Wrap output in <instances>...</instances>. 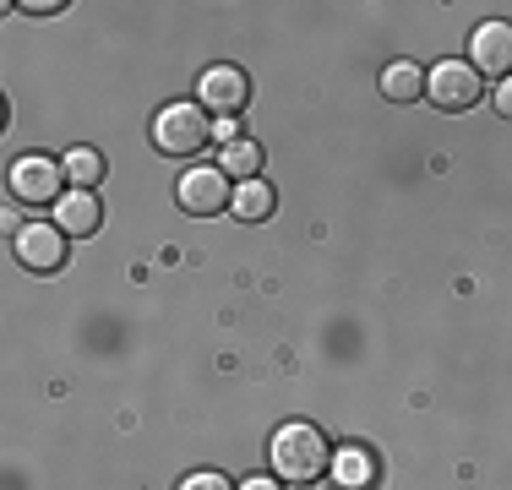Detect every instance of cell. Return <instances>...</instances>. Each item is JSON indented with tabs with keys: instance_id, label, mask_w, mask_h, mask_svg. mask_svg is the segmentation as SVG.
<instances>
[{
	"instance_id": "cell-4",
	"label": "cell",
	"mask_w": 512,
	"mask_h": 490,
	"mask_svg": "<svg viewBox=\"0 0 512 490\" xmlns=\"http://www.w3.org/2000/svg\"><path fill=\"white\" fill-rule=\"evenodd\" d=\"M197 104L218 120H235L251 104V77L240 66H207L197 77Z\"/></svg>"
},
{
	"instance_id": "cell-16",
	"label": "cell",
	"mask_w": 512,
	"mask_h": 490,
	"mask_svg": "<svg viewBox=\"0 0 512 490\" xmlns=\"http://www.w3.org/2000/svg\"><path fill=\"white\" fill-rule=\"evenodd\" d=\"M491 104H496V115H507V120H512V77H507L502 88L491 93Z\"/></svg>"
},
{
	"instance_id": "cell-1",
	"label": "cell",
	"mask_w": 512,
	"mask_h": 490,
	"mask_svg": "<svg viewBox=\"0 0 512 490\" xmlns=\"http://www.w3.org/2000/svg\"><path fill=\"white\" fill-rule=\"evenodd\" d=\"M273 469H278V480H289V485H311V480H322L327 469H333V447H327V436L316 431L311 420H289V425H278L273 431Z\"/></svg>"
},
{
	"instance_id": "cell-2",
	"label": "cell",
	"mask_w": 512,
	"mask_h": 490,
	"mask_svg": "<svg viewBox=\"0 0 512 490\" xmlns=\"http://www.w3.org/2000/svg\"><path fill=\"white\" fill-rule=\"evenodd\" d=\"M153 147L158 153H197V147H207V109L197 104V98H180V104H164L153 115Z\"/></svg>"
},
{
	"instance_id": "cell-10",
	"label": "cell",
	"mask_w": 512,
	"mask_h": 490,
	"mask_svg": "<svg viewBox=\"0 0 512 490\" xmlns=\"http://www.w3.org/2000/svg\"><path fill=\"white\" fill-rule=\"evenodd\" d=\"M229 207H235V218H246V224H262V218H273L278 196L267 180H240L235 196H229Z\"/></svg>"
},
{
	"instance_id": "cell-17",
	"label": "cell",
	"mask_w": 512,
	"mask_h": 490,
	"mask_svg": "<svg viewBox=\"0 0 512 490\" xmlns=\"http://www.w3.org/2000/svg\"><path fill=\"white\" fill-rule=\"evenodd\" d=\"M240 490H278V480H267V474H251V480L240 485Z\"/></svg>"
},
{
	"instance_id": "cell-6",
	"label": "cell",
	"mask_w": 512,
	"mask_h": 490,
	"mask_svg": "<svg viewBox=\"0 0 512 490\" xmlns=\"http://www.w3.org/2000/svg\"><path fill=\"white\" fill-rule=\"evenodd\" d=\"M175 196H180V207H186L191 218H213L218 207H229L235 186H229V175L218 164H197V169H186V175H180Z\"/></svg>"
},
{
	"instance_id": "cell-7",
	"label": "cell",
	"mask_w": 512,
	"mask_h": 490,
	"mask_svg": "<svg viewBox=\"0 0 512 490\" xmlns=\"http://www.w3.org/2000/svg\"><path fill=\"white\" fill-rule=\"evenodd\" d=\"M17 262L28 267V273H60L66 267V229L60 224H28L17 229Z\"/></svg>"
},
{
	"instance_id": "cell-13",
	"label": "cell",
	"mask_w": 512,
	"mask_h": 490,
	"mask_svg": "<svg viewBox=\"0 0 512 490\" xmlns=\"http://www.w3.org/2000/svg\"><path fill=\"white\" fill-rule=\"evenodd\" d=\"M60 169H66V186L71 191H93L104 180V158L93 153V147H71V153L60 158Z\"/></svg>"
},
{
	"instance_id": "cell-14",
	"label": "cell",
	"mask_w": 512,
	"mask_h": 490,
	"mask_svg": "<svg viewBox=\"0 0 512 490\" xmlns=\"http://www.w3.org/2000/svg\"><path fill=\"white\" fill-rule=\"evenodd\" d=\"M333 474H338V490H371V480H376V463H371V452L344 447V452L333 458Z\"/></svg>"
},
{
	"instance_id": "cell-3",
	"label": "cell",
	"mask_w": 512,
	"mask_h": 490,
	"mask_svg": "<svg viewBox=\"0 0 512 490\" xmlns=\"http://www.w3.org/2000/svg\"><path fill=\"white\" fill-rule=\"evenodd\" d=\"M425 98H431L436 109H447V115H463V109L480 104V71L469 66V60H442V66L425 71Z\"/></svg>"
},
{
	"instance_id": "cell-5",
	"label": "cell",
	"mask_w": 512,
	"mask_h": 490,
	"mask_svg": "<svg viewBox=\"0 0 512 490\" xmlns=\"http://www.w3.org/2000/svg\"><path fill=\"white\" fill-rule=\"evenodd\" d=\"M60 186H66V169H60L50 153H28V158L11 164V196H17V202H33V207L60 202V196H66Z\"/></svg>"
},
{
	"instance_id": "cell-12",
	"label": "cell",
	"mask_w": 512,
	"mask_h": 490,
	"mask_svg": "<svg viewBox=\"0 0 512 490\" xmlns=\"http://www.w3.org/2000/svg\"><path fill=\"white\" fill-rule=\"evenodd\" d=\"M218 169H224L229 180H262V142H256V137H235L224 147V158H218Z\"/></svg>"
},
{
	"instance_id": "cell-15",
	"label": "cell",
	"mask_w": 512,
	"mask_h": 490,
	"mask_svg": "<svg viewBox=\"0 0 512 490\" xmlns=\"http://www.w3.org/2000/svg\"><path fill=\"white\" fill-rule=\"evenodd\" d=\"M180 490H240V485H229L224 474L207 469V474H191V480H180Z\"/></svg>"
},
{
	"instance_id": "cell-11",
	"label": "cell",
	"mask_w": 512,
	"mask_h": 490,
	"mask_svg": "<svg viewBox=\"0 0 512 490\" xmlns=\"http://www.w3.org/2000/svg\"><path fill=\"white\" fill-rule=\"evenodd\" d=\"M382 98H393V104H414V98H425V71L414 66V60H393V66L382 71Z\"/></svg>"
},
{
	"instance_id": "cell-8",
	"label": "cell",
	"mask_w": 512,
	"mask_h": 490,
	"mask_svg": "<svg viewBox=\"0 0 512 490\" xmlns=\"http://www.w3.org/2000/svg\"><path fill=\"white\" fill-rule=\"evenodd\" d=\"M469 66L480 77H512V22H480L469 33Z\"/></svg>"
},
{
	"instance_id": "cell-9",
	"label": "cell",
	"mask_w": 512,
	"mask_h": 490,
	"mask_svg": "<svg viewBox=\"0 0 512 490\" xmlns=\"http://www.w3.org/2000/svg\"><path fill=\"white\" fill-rule=\"evenodd\" d=\"M55 224L66 229V235H93V229L104 224V207L93 191H66L55 202Z\"/></svg>"
}]
</instances>
